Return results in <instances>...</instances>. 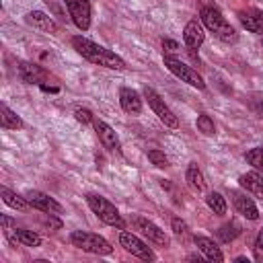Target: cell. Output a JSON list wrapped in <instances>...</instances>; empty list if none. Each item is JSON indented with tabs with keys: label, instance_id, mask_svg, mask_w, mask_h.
<instances>
[{
	"label": "cell",
	"instance_id": "cell-30",
	"mask_svg": "<svg viewBox=\"0 0 263 263\" xmlns=\"http://www.w3.org/2000/svg\"><path fill=\"white\" fill-rule=\"evenodd\" d=\"M74 117H76V121H80L82 125H86V123H92V121H95L92 111H90V109H84V107H76V109H74Z\"/></svg>",
	"mask_w": 263,
	"mask_h": 263
},
{
	"label": "cell",
	"instance_id": "cell-25",
	"mask_svg": "<svg viewBox=\"0 0 263 263\" xmlns=\"http://www.w3.org/2000/svg\"><path fill=\"white\" fill-rule=\"evenodd\" d=\"M218 238L222 240V242H232L238 234H240V230H238V226L234 224V222H228V224H224V226H220L218 228Z\"/></svg>",
	"mask_w": 263,
	"mask_h": 263
},
{
	"label": "cell",
	"instance_id": "cell-5",
	"mask_svg": "<svg viewBox=\"0 0 263 263\" xmlns=\"http://www.w3.org/2000/svg\"><path fill=\"white\" fill-rule=\"evenodd\" d=\"M162 62H164L166 70H168L171 74H175L181 82H187L189 86H193V88H197V90H203V88H205V82H203L201 74H199L197 70H193L191 66H187L185 62H181L179 58H175V55H164Z\"/></svg>",
	"mask_w": 263,
	"mask_h": 263
},
{
	"label": "cell",
	"instance_id": "cell-36",
	"mask_svg": "<svg viewBox=\"0 0 263 263\" xmlns=\"http://www.w3.org/2000/svg\"><path fill=\"white\" fill-rule=\"evenodd\" d=\"M261 45H263V35H261Z\"/></svg>",
	"mask_w": 263,
	"mask_h": 263
},
{
	"label": "cell",
	"instance_id": "cell-15",
	"mask_svg": "<svg viewBox=\"0 0 263 263\" xmlns=\"http://www.w3.org/2000/svg\"><path fill=\"white\" fill-rule=\"evenodd\" d=\"M119 105L125 113L129 115H138L142 113V97L138 90L129 88V86H121L119 88Z\"/></svg>",
	"mask_w": 263,
	"mask_h": 263
},
{
	"label": "cell",
	"instance_id": "cell-21",
	"mask_svg": "<svg viewBox=\"0 0 263 263\" xmlns=\"http://www.w3.org/2000/svg\"><path fill=\"white\" fill-rule=\"evenodd\" d=\"M0 195H2V201H4L6 205H10V208H14V210H18V212H27V210L31 208V203H29L27 197H23V195L10 191V189L4 187V185L0 187Z\"/></svg>",
	"mask_w": 263,
	"mask_h": 263
},
{
	"label": "cell",
	"instance_id": "cell-17",
	"mask_svg": "<svg viewBox=\"0 0 263 263\" xmlns=\"http://www.w3.org/2000/svg\"><path fill=\"white\" fill-rule=\"evenodd\" d=\"M238 185H240L247 193H251V195L263 199V175H261L259 171L242 173V175L238 177Z\"/></svg>",
	"mask_w": 263,
	"mask_h": 263
},
{
	"label": "cell",
	"instance_id": "cell-18",
	"mask_svg": "<svg viewBox=\"0 0 263 263\" xmlns=\"http://www.w3.org/2000/svg\"><path fill=\"white\" fill-rule=\"evenodd\" d=\"M232 201H234L236 212H238L242 218H247V220H257V218H259V210H257L255 201H253L251 197H247L245 193L234 191V193H232Z\"/></svg>",
	"mask_w": 263,
	"mask_h": 263
},
{
	"label": "cell",
	"instance_id": "cell-33",
	"mask_svg": "<svg viewBox=\"0 0 263 263\" xmlns=\"http://www.w3.org/2000/svg\"><path fill=\"white\" fill-rule=\"evenodd\" d=\"M255 257H257L259 261H263V228L259 230V234H257V238H255Z\"/></svg>",
	"mask_w": 263,
	"mask_h": 263
},
{
	"label": "cell",
	"instance_id": "cell-12",
	"mask_svg": "<svg viewBox=\"0 0 263 263\" xmlns=\"http://www.w3.org/2000/svg\"><path fill=\"white\" fill-rule=\"evenodd\" d=\"M25 21H27V25H31L33 29H37L41 33H49V35H58L60 33V25L53 21V16H49V14L41 12V10L27 12Z\"/></svg>",
	"mask_w": 263,
	"mask_h": 263
},
{
	"label": "cell",
	"instance_id": "cell-26",
	"mask_svg": "<svg viewBox=\"0 0 263 263\" xmlns=\"http://www.w3.org/2000/svg\"><path fill=\"white\" fill-rule=\"evenodd\" d=\"M43 2L49 6V12H51L55 18H60V21L70 18V14H68V8H66V2H64V0H43Z\"/></svg>",
	"mask_w": 263,
	"mask_h": 263
},
{
	"label": "cell",
	"instance_id": "cell-16",
	"mask_svg": "<svg viewBox=\"0 0 263 263\" xmlns=\"http://www.w3.org/2000/svg\"><path fill=\"white\" fill-rule=\"evenodd\" d=\"M18 74L29 84H39V82L47 80V76H49V72L45 68H41L39 64H33V62H18Z\"/></svg>",
	"mask_w": 263,
	"mask_h": 263
},
{
	"label": "cell",
	"instance_id": "cell-11",
	"mask_svg": "<svg viewBox=\"0 0 263 263\" xmlns=\"http://www.w3.org/2000/svg\"><path fill=\"white\" fill-rule=\"evenodd\" d=\"M92 125H95V132H97V136H99V142L103 144V148H107L109 152H121V144H119V138H117L115 129H113L109 123H105L103 119H97V117H95Z\"/></svg>",
	"mask_w": 263,
	"mask_h": 263
},
{
	"label": "cell",
	"instance_id": "cell-7",
	"mask_svg": "<svg viewBox=\"0 0 263 263\" xmlns=\"http://www.w3.org/2000/svg\"><path fill=\"white\" fill-rule=\"evenodd\" d=\"M119 242H121V247H123L127 253H132L134 257H138V259H142V261H154V259H156L154 251H152L142 238H138L134 232L123 230V232L119 234Z\"/></svg>",
	"mask_w": 263,
	"mask_h": 263
},
{
	"label": "cell",
	"instance_id": "cell-9",
	"mask_svg": "<svg viewBox=\"0 0 263 263\" xmlns=\"http://www.w3.org/2000/svg\"><path fill=\"white\" fill-rule=\"evenodd\" d=\"M25 197L29 199L31 208H35V210H39V212H43V214H62V212H64L62 203L55 201L51 195H47V193H43V191L29 189V191L25 193Z\"/></svg>",
	"mask_w": 263,
	"mask_h": 263
},
{
	"label": "cell",
	"instance_id": "cell-3",
	"mask_svg": "<svg viewBox=\"0 0 263 263\" xmlns=\"http://www.w3.org/2000/svg\"><path fill=\"white\" fill-rule=\"evenodd\" d=\"M86 203H88V208L92 210V214H95L101 222H105L107 226H113V228H117V230H125V220L121 218L119 210H117L107 197H103V195H99V193H88V195H86Z\"/></svg>",
	"mask_w": 263,
	"mask_h": 263
},
{
	"label": "cell",
	"instance_id": "cell-23",
	"mask_svg": "<svg viewBox=\"0 0 263 263\" xmlns=\"http://www.w3.org/2000/svg\"><path fill=\"white\" fill-rule=\"evenodd\" d=\"M205 203H208V208H210V210H212L216 216H224V214H226V210H228L226 199H224V197H222V193H218V191L208 193Z\"/></svg>",
	"mask_w": 263,
	"mask_h": 263
},
{
	"label": "cell",
	"instance_id": "cell-24",
	"mask_svg": "<svg viewBox=\"0 0 263 263\" xmlns=\"http://www.w3.org/2000/svg\"><path fill=\"white\" fill-rule=\"evenodd\" d=\"M14 236L21 245L25 247H39L41 245V236L33 230H25V228H14Z\"/></svg>",
	"mask_w": 263,
	"mask_h": 263
},
{
	"label": "cell",
	"instance_id": "cell-4",
	"mask_svg": "<svg viewBox=\"0 0 263 263\" xmlns=\"http://www.w3.org/2000/svg\"><path fill=\"white\" fill-rule=\"evenodd\" d=\"M70 242L84 251V253H92V255H111L113 253V247L109 245L107 238H103L101 234H95V232H88V230H74L70 234Z\"/></svg>",
	"mask_w": 263,
	"mask_h": 263
},
{
	"label": "cell",
	"instance_id": "cell-34",
	"mask_svg": "<svg viewBox=\"0 0 263 263\" xmlns=\"http://www.w3.org/2000/svg\"><path fill=\"white\" fill-rule=\"evenodd\" d=\"M53 216H58V214H49L47 218H43V224H45L47 228L60 230V228H62V220H60V218H53Z\"/></svg>",
	"mask_w": 263,
	"mask_h": 263
},
{
	"label": "cell",
	"instance_id": "cell-31",
	"mask_svg": "<svg viewBox=\"0 0 263 263\" xmlns=\"http://www.w3.org/2000/svg\"><path fill=\"white\" fill-rule=\"evenodd\" d=\"M171 228H173V232H175L177 236H185V234H187V224H185L181 218H173V220H171Z\"/></svg>",
	"mask_w": 263,
	"mask_h": 263
},
{
	"label": "cell",
	"instance_id": "cell-13",
	"mask_svg": "<svg viewBox=\"0 0 263 263\" xmlns=\"http://www.w3.org/2000/svg\"><path fill=\"white\" fill-rule=\"evenodd\" d=\"M183 41H185L187 49H197V47L203 45V41H205V33H203V25H201V21L191 18V21L185 25V29H183Z\"/></svg>",
	"mask_w": 263,
	"mask_h": 263
},
{
	"label": "cell",
	"instance_id": "cell-22",
	"mask_svg": "<svg viewBox=\"0 0 263 263\" xmlns=\"http://www.w3.org/2000/svg\"><path fill=\"white\" fill-rule=\"evenodd\" d=\"M185 179H187V183L191 185V189H195V191H203V189H205L203 173L199 171V166H197L195 162H189V166H187V171H185Z\"/></svg>",
	"mask_w": 263,
	"mask_h": 263
},
{
	"label": "cell",
	"instance_id": "cell-28",
	"mask_svg": "<svg viewBox=\"0 0 263 263\" xmlns=\"http://www.w3.org/2000/svg\"><path fill=\"white\" fill-rule=\"evenodd\" d=\"M195 125H197V129H199L203 136H214V134H216V125H214L212 117H210V115H205V113L197 115Z\"/></svg>",
	"mask_w": 263,
	"mask_h": 263
},
{
	"label": "cell",
	"instance_id": "cell-8",
	"mask_svg": "<svg viewBox=\"0 0 263 263\" xmlns=\"http://www.w3.org/2000/svg\"><path fill=\"white\" fill-rule=\"evenodd\" d=\"M70 21L80 29V31H88L90 27V2L88 0H64Z\"/></svg>",
	"mask_w": 263,
	"mask_h": 263
},
{
	"label": "cell",
	"instance_id": "cell-27",
	"mask_svg": "<svg viewBox=\"0 0 263 263\" xmlns=\"http://www.w3.org/2000/svg\"><path fill=\"white\" fill-rule=\"evenodd\" d=\"M245 160L255 168L263 173V148H251L249 152H245Z\"/></svg>",
	"mask_w": 263,
	"mask_h": 263
},
{
	"label": "cell",
	"instance_id": "cell-35",
	"mask_svg": "<svg viewBox=\"0 0 263 263\" xmlns=\"http://www.w3.org/2000/svg\"><path fill=\"white\" fill-rule=\"evenodd\" d=\"M0 222H2V228H4V230H6V228H10V226L14 224V222H12V220H10L6 214H2V216H0Z\"/></svg>",
	"mask_w": 263,
	"mask_h": 263
},
{
	"label": "cell",
	"instance_id": "cell-1",
	"mask_svg": "<svg viewBox=\"0 0 263 263\" xmlns=\"http://www.w3.org/2000/svg\"><path fill=\"white\" fill-rule=\"evenodd\" d=\"M72 45L84 60H88L95 66H103L109 70H123L125 68L123 58H119L115 51H111V49H107V47H103V45H99V43H95L82 35L72 37Z\"/></svg>",
	"mask_w": 263,
	"mask_h": 263
},
{
	"label": "cell",
	"instance_id": "cell-32",
	"mask_svg": "<svg viewBox=\"0 0 263 263\" xmlns=\"http://www.w3.org/2000/svg\"><path fill=\"white\" fill-rule=\"evenodd\" d=\"M162 49H164V55H173L179 51V43L173 39H162Z\"/></svg>",
	"mask_w": 263,
	"mask_h": 263
},
{
	"label": "cell",
	"instance_id": "cell-29",
	"mask_svg": "<svg viewBox=\"0 0 263 263\" xmlns=\"http://www.w3.org/2000/svg\"><path fill=\"white\" fill-rule=\"evenodd\" d=\"M148 160H150L154 166H158V168H166V166H168V158L164 156L162 150H156V148L148 150Z\"/></svg>",
	"mask_w": 263,
	"mask_h": 263
},
{
	"label": "cell",
	"instance_id": "cell-19",
	"mask_svg": "<svg viewBox=\"0 0 263 263\" xmlns=\"http://www.w3.org/2000/svg\"><path fill=\"white\" fill-rule=\"evenodd\" d=\"M193 240H195V247L205 255V259H208V261H216V263H222V261H224V255H222L220 247H218L212 238L201 236V234H195V236H193Z\"/></svg>",
	"mask_w": 263,
	"mask_h": 263
},
{
	"label": "cell",
	"instance_id": "cell-14",
	"mask_svg": "<svg viewBox=\"0 0 263 263\" xmlns=\"http://www.w3.org/2000/svg\"><path fill=\"white\" fill-rule=\"evenodd\" d=\"M238 21L240 25L249 31V33H255V35H263V10L259 8H247V10H240L238 12Z\"/></svg>",
	"mask_w": 263,
	"mask_h": 263
},
{
	"label": "cell",
	"instance_id": "cell-2",
	"mask_svg": "<svg viewBox=\"0 0 263 263\" xmlns=\"http://www.w3.org/2000/svg\"><path fill=\"white\" fill-rule=\"evenodd\" d=\"M199 18H201V25L214 33V37H218L220 41L224 43H234L238 39L234 27L226 21V16L216 8V6H201L199 10Z\"/></svg>",
	"mask_w": 263,
	"mask_h": 263
},
{
	"label": "cell",
	"instance_id": "cell-10",
	"mask_svg": "<svg viewBox=\"0 0 263 263\" xmlns=\"http://www.w3.org/2000/svg\"><path fill=\"white\" fill-rule=\"evenodd\" d=\"M134 224H136V228H138L150 242H154V245H158V247H168V236H166L164 230L158 228L152 220H148V218H144V216H136V218H134Z\"/></svg>",
	"mask_w": 263,
	"mask_h": 263
},
{
	"label": "cell",
	"instance_id": "cell-6",
	"mask_svg": "<svg viewBox=\"0 0 263 263\" xmlns=\"http://www.w3.org/2000/svg\"><path fill=\"white\" fill-rule=\"evenodd\" d=\"M144 99L148 101V105H150V109L154 111V115L166 125V127H179V119H177V115L171 111V107L164 103V99L152 88V86H144Z\"/></svg>",
	"mask_w": 263,
	"mask_h": 263
},
{
	"label": "cell",
	"instance_id": "cell-20",
	"mask_svg": "<svg viewBox=\"0 0 263 263\" xmlns=\"http://www.w3.org/2000/svg\"><path fill=\"white\" fill-rule=\"evenodd\" d=\"M0 125L4 129H23L25 127V121L6 103H0Z\"/></svg>",
	"mask_w": 263,
	"mask_h": 263
}]
</instances>
